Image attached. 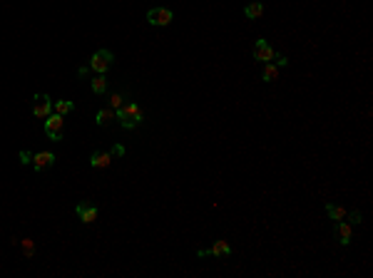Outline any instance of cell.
Returning <instances> with one entry per match:
<instances>
[{
    "label": "cell",
    "instance_id": "1",
    "mask_svg": "<svg viewBox=\"0 0 373 278\" xmlns=\"http://www.w3.org/2000/svg\"><path fill=\"white\" fill-rule=\"evenodd\" d=\"M114 119L119 122L122 129H135L137 124H142L145 119V112L137 102H124L119 109H114Z\"/></svg>",
    "mask_w": 373,
    "mask_h": 278
},
{
    "label": "cell",
    "instance_id": "2",
    "mask_svg": "<svg viewBox=\"0 0 373 278\" xmlns=\"http://www.w3.org/2000/svg\"><path fill=\"white\" fill-rule=\"evenodd\" d=\"M112 62H114V55L110 52V50H97V52H92V57H90V70L95 75H105L107 70L112 67Z\"/></svg>",
    "mask_w": 373,
    "mask_h": 278
},
{
    "label": "cell",
    "instance_id": "3",
    "mask_svg": "<svg viewBox=\"0 0 373 278\" xmlns=\"http://www.w3.org/2000/svg\"><path fill=\"white\" fill-rule=\"evenodd\" d=\"M62 124H65V119L57 112L45 119V134L50 137V142H62Z\"/></svg>",
    "mask_w": 373,
    "mask_h": 278
},
{
    "label": "cell",
    "instance_id": "4",
    "mask_svg": "<svg viewBox=\"0 0 373 278\" xmlns=\"http://www.w3.org/2000/svg\"><path fill=\"white\" fill-rule=\"evenodd\" d=\"M172 20H174V13L169 8H152L147 13V23L154 25V28H167Z\"/></svg>",
    "mask_w": 373,
    "mask_h": 278
},
{
    "label": "cell",
    "instance_id": "5",
    "mask_svg": "<svg viewBox=\"0 0 373 278\" xmlns=\"http://www.w3.org/2000/svg\"><path fill=\"white\" fill-rule=\"evenodd\" d=\"M276 55H279V52H276L264 37H259V40L254 42V60H257V62H274Z\"/></svg>",
    "mask_w": 373,
    "mask_h": 278
},
{
    "label": "cell",
    "instance_id": "6",
    "mask_svg": "<svg viewBox=\"0 0 373 278\" xmlns=\"http://www.w3.org/2000/svg\"><path fill=\"white\" fill-rule=\"evenodd\" d=\"M75 214H77V219L82 221V224H95L97 221V206L92 204V201H80L77 206H75Z\"/></svg>",
    "mask_w": 373,
    "mask_h": 278
},
{
    "label": "cell",
    "instance_id": "7",
    "mask_svg": "<svg viewBox=\"0 0 373 278\" xmlns=\"http://www.w3.org/2000/svg\"><path fill=\"white\" fill-rule=\"evenodd\" d=\"M33 100H35V104H33V114H35L37 119H47V117L52 114V100H50L47 95H35Z\"/></svg>",
    "mask_w": 373,
    "mask_h": 278
},
{
    "label": "cell",
    "instance_id": "8",
    "mask_svg": "<svg viewBox=\"0 0 373 278\" xmlns=\"http://www.w3.org/2000/svg\"><path fill=\"white\" fill-rule=\"evenodd\" d=\"M229 253H231V243L224 241V239L214 241L212 248H197V256H199V258H204V256H229Z\"/></svg>",
    "mask_w": 373,
    "mask_h": 278
},
{
    "label": "cell",
    "instance_id": "9",
    "mask_svg": "<svg viewBox=\"0 0 373 278\" xmlns=\"http://www.w3.org/2000/svg\"><path fill=\"white\" fill-rule=\"evenodd\" d=\"M334 236H336V241H338L341 246H348L351 239H353V226L346 224V221H336V224H334Z\"/></svg>",
    "mask_w": 373,
    "mask_h": 278
},
{
    "label": "cell",
    "instance_id": "10",
    "mask_svg": "<svg viewBox=\"0 0 373 278\" xmlns=\"http://www.w3.org/2000/svg\"><path fill=\"white\" fill-rule=\"evenodd\" d=\"M30 164H33L35 172H45V169H50L55 164V152H37V154H33Z\"/></svg>",
    "mask_w": 373,
    "mask_h": 278
},
{
    "label": "cell",
    "instance_id": "11",
    "mask_svg": "<svg viewBox=\"0 0 373 278\" xmlns=\"http://www.w3.org/2000/svg\"><path fill=\"white\" fill-rule=\"evenodd\" d=\"M112 164V154L110 152H92L90 157V167L92 169H107Z\"/></svg>",
    "mask_w": 373,
    "mask_h": 278
},
{
    "label": "cell",
    "instance_id": "12",
    "mask_svg": "<svg viewBox=\"0 0 373 278\" xmlns=\"http://www.w3.org/2000/svg\"><path fill=\"white\" fill-rule=\"evenodd\" d=\"M112 122H114V109H112V107L97 109V114H95V124H97V127H107V124H112Z\"/></svg>",
    "mask_w": 373,
    "mask_h": 278
},
{
    "label": "cell",
    "instance_id": "13",
    "mask_svg": "<svg viewBox=\"0 0 373 278\" xmlns=\"http://www.w3.org/2000/svg\"><path fill=\"white\" fill-rule=\"evenodd\" d=\"M326 216L336 224V221H343L346 219V208L338 206V204H326Z\"/></svg>",
    "mask_w": 373,
    "mask_h": 278
},
{
    "label": "cell",
    "instance_id": "14",
    "mask_svg": "<svg viewBox=\"0 0 373 278\" xmlns=\"http://www.w3.org/2000/svg\"><path fill=\"white\" fill-rule=\"evenodd\" d=\"M244 15H246L249 20L261 18V15H264V3H259V0H257V3H249V5L244 8Z\"/></svg>",
    "mask_w": 373,
    "mask_h": 278
},
{
    "label": "cell",
    "instance_id": "15",
    "mask_svg": "<svg viewBox=\"0 0 373 278\" xmlns=\"http://www.w3.org/2000/svg\"><path fill=\"white\" fill-rule=\"evenodd\" d=\"M261 80H264V82H274V80H279V67H276L274 62H264Z\"/></svg>",
    "mask_w": 373,
    "mask_h": 278
},
{
    "label": "cell",
    "instance_id": "16",
    "mask_svg": "<svg viewBox=\"0 0 373 278\" xmlns=\"http://www.w3.org/2000/svg\"><path fill=\"white\" fill-rule=\"evenodd\" d=\"M90 90H92L95 95H105V92H107V77H105V75H95L92 82H90Z\"/></svg>",
    "mask_w": 373,
    "mask_h": 278
},
{
    "label": "cell",
    "instance_id": "17",
    "mask_svg": "<svg viewBox=\"0 0 373 278\" xmlns=\"http://www.w3.org/2000/svg\"><path fill=\"white\" fill-rule=\"evenodd\" d=\"M52 109H55L57 114L65 117V114H70V112L75 109V104H73L70 100H57V102H52Z\"/></svg>",
    "mask_w": 373,
    "mask_h": 278
},
{
    "label": "cell",
    "instance_id": "18",
    "mask_svg": "<svg viewBox=\"0 0 373 278\" xmlns=\"http://www.w3.org/2000/svg\"><path fill=\"white\" fill-rule=\"evenodd\" d=\"M343 221H346V224H351V226H361L363 216H361L358 208H353V211H346V219H343Z\"/></svg>",
    "mask_w": 373,
    "mask_h": 278
},
{
    "label": "cell",
    "instance_id": "19",
    "mask_svg": "<svg viewBox=\"0 0 373 278\" xmlns=\"http://www.w3.org/2000/svg\"><path fill=\"white\" fill-rule=\"evenodd\" d=\"M20 246H23V253H25L28 258L35 253V241H33V239H20Z\"/></svg>",
    "mask_w": 373,
    "mask_h": 278
},
{
    "label": "cell",
    "instance_id": "20",
    "mask_svg": "<svg viewBox=\"0 0 373 278\" xmlns=\"http://www.w3.org/2000/svg\"><path fill=\"white\" fill-rule=\"evenodd\" d=\"M122 104H124V97H122L119 92H114V95L110 97V104H107V107H112V109H119Z\"/></svg>",
    "mask_w": 373,
    "mask_h": 278
},
{
    "label": "cell",
    "instance_id": "21",
    "mask_svg": "<svg viewBox=\"0 0 373 278\" xmlns=\"http://www.w3.org/2000/svg\"><path fill=\"white\" fill-rule=\"evenodd\" d=\"M18 159H20V164H30V162H33V154H30L28 149H23V152L18 154Z\"/></svg>",
    "mask_w": 373,
    "mask_h": 278
},
{
    "label": "cell",
    "instance_id": "22",
    "mask_svg": "<svg viewBox=\"0 0 373 278\" xmlns=\"http://www.w3.org/2000/svg\"><path fill=\"white\" fill-rule=\"evenodd\" d=\"M110 154H112V157H122V154H124V147H122V144H114V147L110 149Z\"/></svg>",
    "mask_w": 373,
    "mask_h": 278
},
{
    "label": "cell",
    "instance_id": "23",
    "mask_svg": "<svg viewBox=\"0 0 373 278\" xmlns=\"http://www.w3.org/2000/svg\"><path fill=\"white\" fill-rule=\"evenodd\" d=\"M92 70H90V65H82V67H77V77H85V75H90Z\"/></svg>",
    "mask_w": 373,
    "mask_h": 278
},
{
    "label": "cell",
    "instance_id": "24",
    "mask_svg": "<svg viewBox=\"0 0 373 278\" xmlns=\"http://www.w3.org/2000/svg\"><path fill=\"white\" fill-rule=\"evenodd\" d=\"M274 62H276V67H286V65H289V60H286L284 55H276V57H274Z\"/></svg>",
    "mask_w": 373,
    "mask_h": 278
}]
</instances>
